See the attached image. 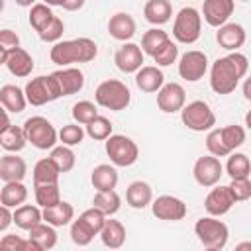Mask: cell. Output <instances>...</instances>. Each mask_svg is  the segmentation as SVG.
<instances>
[{"mask_svg": "<svg viewBox=\"0 0 251 251\" xmlns=\"http://www.w3.org/2000/svg\"><path fill=\"white\" fill-rule=\"evenodd\" d=\"M249 61L243 53L231 51L226 57H220L210 67V86L216 94H231L239 80L247 75Z\"/></svg>", "mask_w": 251, "mask_h": 251, "instance_id": "1", "label": "cell"}, {"mask_svg": "<svg viewBox=\"0 0 251 251\" xmlns=\"http://www.w3.org/2000/svg\"><path fill=\"white\" fill-rule=\"evenodd\" d=\"M96 55H98V45L90 37L57 41L49 51L51 61L61 67H69L73 63H90L96 59Z\"/></svg>", "mask_w": 251, "mask_h": 251, "instance_id": "2", "label": "cell"}, {"mask_svg": "<svg viewBox=\"0 0 251 251\" xmlns=\"http://www.w3.org/2000/svg\"><path fill=\"white\" fill-rule=\"evenodd\" d=\"M94 100L98 106L112 110V112H122L129 106L131 102V92L127 88L126 82L118 80V78H108L104 82H100L96 86L94 92Z\"/></svg>", "mask_w": 251, "mask_h": 251, "instance_id": "3", "label": "cell"}, {"mask_svg": "<svg viewBox=\"0 0 251 251\" xmlns=\"http://www.w3.org/2000/svg\"><path fill=\"white\" fill-rule=\"evenodd\" d=\"M194 233L198 241L210 249V251H220L227 245L229 239V229L222 220H216V216H204L194 224Z\"/></svg>", "mask_w": 251, "mask_h": 251, "instance_id": "4", "label": "cell"}, {"mask_svg": "<svg viewBox=\"0 0 251 251\" xmlns=\"http://www.w3.org/2000/svg\"><path fill=\"white\" fill-rule=\"evenodd\" d=\"M200 33H202V14L192 6L180 8L178 14L175 16L173 37L178 43L192 45L200 39Z\"/></svg>", "mask_w": 251, "mask_h": 251, "instance_id": "5", "label": "cell"}, {"mask_svg": "<svg viewBox=\"0 0 251 251\" xmlns=\"http://www.w3.org/2000/svg\"><path fill=\"white\" fill-rule=\"evenodd\" d=\"M24 131L27 137V143H31L35 149L47 151L53 149L59 141V131L53 127V124L43 116H31L24 122Z\"/></svg>", "mask_w": 251, "mask_h": 251, "instance_id": "6", "label": "cell"}, {"mask_svg": "<svg viewBox=\"0 0 251 251\" xmlns=\"http://www.w3.org/2000/svg\"><path fill=\"white\" fill-rule=\"evenodd\" d=\"M104 147H106V155L110 157L112 165H116V167H131L139 157L137 143L127 135L112 133L106 139Z\"/></svg>", "mask_w": 251, "mask_h": 251, "instance_id": "7", "label": "cell"}, {"mask_svg": "<svg viewBox=\"0 0 251 251\" xmlns=\"http://www.w3.org/2000/svg\"><path fill=\"white\" fill-rule=\"evenodd\" d=\"M24 90H25V98L31 106H43V104H49L63 96L53 75H39V76L27 80Z\"/></svg>", "mask_w": 251, "mask_h": 251, "instance_id": "8", "label": "cell"}, {"mask_svg": "<svg viewBox=\"0 0 251 251\" xmlns=\"http://www.w3.org/2000/svg\"><path fill=\"white\" fill-rule=\"evenodd\" d=\"M182 124L192 131H210L216 126V114L204 100H192L180 110Z\"/></svg>", "mask_w": 251, "mask_h": 251, "instance_id": "9", "label": "cell"}, {"mask_svg": "<svg viewBox=\"0 0 251 251\" xmlns=\"http://www.w3.org/2000/svg\"><path fill=\"white\" fill-rule=\"evenodd\" d=\"M192 175H194V180L204 186V188H210V186H216L224 175V165L220 163V157L216 155H204V157H198L194 167H192Z\"/></svg>", "mask_w": 251, "mask_h": 251, "instance_id": "10", "label": "cell"}, {"mask_svg": "<svg viewBox=\"0 0 251 251\" xmlns=\"http://www.w3.org/2000/svg\"><path fill=\"white\" fill-rule=\"evenodd\" d=\"M208 71V57L204 51L192 49L180 55L178 59V75L180 78L188 80V82H196L200 80Z\"/></svg>", "mask_w": 251, "mask_h": 251, "instance_id": "11", "label": "cell"}, {"mask_svg": "<svg viewBox=\"0 0 251 251\" xmlns=\"http://www.w3.org/2000/svg\"><path fill=\"white\" fill-rule=\"evenodd\" d=\"M151 212L157 220L178 222V220H184V216H186V204H184V200H180L173 194H163L151 202Z\"/></svg>", "mask_w": 251, "mask_h": 251, "instance_id": "12", "label": "cell"}, {"mask_svg": "<svg viewBox=\"0 0 251 251\" xmlns=\"http://www.w3.org/2000/svg\"><path fill=\"white\" fill-rule=\"evenodd\" d=\"M184 104H186V92H184L182 84H178V82H167L157 92V106L165 114L180 112L184 108Z\"/></svg>", "mask_w": 251, "mask_h": 251, "instance_id": "13", "label": "cell"}, {"mask_svg": "<svg viewBox=\"0 0 251 251\" xmlns=\"http://www.w3.org/2000/svg\"><path fill=\"white\" fill-rule=\"evenodd\" d=\"M114 63L116 67L129 75V73H137L141 67H143V49L141 45L137 43H131V41H126L114 55Z\"/></svg>", "mask_w": 251, "mask_h": 251, "instance_id": "14", "label": "cell"}, {"mask_svg": "<svg viewBox=\"0 0 251 251\" xmlns=\"http://www.w3.org/2000/svg\"><path fill=\"white\" fill-rule=\"evenodd\" d=\"M235 10V2L233 0H204L202 4V18L208 25L212 27H220L224 24H227V20L231 18Z\"/></svg>", "mask_w": 251, "mask_h": 251, "instance_id": "15", "label": "cell"}, {"mask_svg": "<svg viewBox=\"0 0 251 251\" xmlns=\"http://www.w3.org/2000/svg\"><path fill=\"white\" fill-rule=\"evenodd\" d=\"M233 204H235V200H233V196H231L229 186H216V188H212V190L206 194V198H204V210H206L210 216H216V218L227 214Z\"/></svg>", "mask_w": 251, "mask_h": 251, "instance_id": "16", "label": "cell"}, {"mask_svg": "<svg viewBox=\"0 0 251 251\" xmlns=\"http://www.w3.org/2000/svg\"><path fill=\"white\" fill-rule=\"evenodd\" d=\"M245 39H247V33H245V29H243L241 24L227 22V24L220 25L218 31H216V41L226 51H237L239 47H243Z\"/></svg>", "mask_w": 251, "mask_h": 251, "instance_id": "17", "label": "cell"}, {"mask_svg": "<svg viewBox=\"0 0 251 251\" xmlns=\"http://www.w3.org/2000/svg\"><path fill=\"white\" fill-rule=\"evenodd\" d=\"M61 88V94L63 96H71V94H76L82 90L84 86V75L80 69L76 67H63L55 73H51Z\"/></svg>", "mask_w": 251, "mask_h": 251, "instance_id": "18", "label": "cell"}, {"mask_svg": "<svg viewBox=\"0 0 251 251\" xmlns=\"http://www.w3.org/2000/svg\"><path fill=\"white\" fill-rule=\"evenodd\" d=\"M135 20L127 12H118L108 20V33L118 41H129L135 35Z\"/></svg>", "mask_w": 251, "mask_h": 251, "instance_id": "19", "label": "cell"}, {"mask_svg": "<svg viewBox=\"0 0 251 251\" xmlns=\"http://www.w3.org/2000/svg\"><path fill=\"white\" fill-rule=\"evenodd\" d=\"M135 84L143 92H159L165 84V75L157 65H145L135 73Z\"/></svg>", "mask_w": 251, "mask_h": 251, "instance_id": "20", "label": "cell"}, {"mask_svg": "<svg viewBox=\"0 0 251 251\" xmlns=\"http://www.w3.org/2000/svg\"><path fill=\"white\" fill-rule=\"evenodd\" d=\"M4 65H6L8 71H10L14 76H18V78H25V76H29L31 71H33V59H31V55H29L25 49H22V47L10 51L8 57L4 59Z\"/></svg>", "mask_w": 251, "mask_h": 251, "instance_id": "21", "label": "cell"}, {"mask_svg": "<svg viewBox=\"0 0 251 251\" xmlns=\"http://www.w3.org/2000/svg\"><path fill=\"white\" fill-rule=\"evenodd\" d=\"M27 173V165L22 157H18L16 153H8L0 159V178L4 182L10 180H24Z\"/></svg>", "mask_w": 251, "mask_h": 251, "instance_id": "22", "label": "cell"}, {"mask_svg": "<svg viewBox=\"0 0 251 251\" xmlns=\"http://www.w3.org/2000/svg\"><path fill=\"white\" fill-rule=\"evenodd\" d=\"M126 202L135 208V210H143L145 206H149L153 202V190L145 180H133L129 182L127 190H126Z\"/></svg>", "mask_w": 251, "mask_h": 251, "instance_id": "23", "label": "cell"}, {"mask_svg": "<svg viewBox=\"0 0 251 251\" xmlns=\"http://www.w3.org/2000/svg\"><path fill=\"white\" fill-rule=\"evenodd\" d=\"M0 102L4 110L14 112V114H20L25 108V104H29L25 98V90L16 84H4L0 88Z\"/></svg>", "mask_w": 251, "mask_h": 251, "instance_id": "24", "label": "cell"}, {"mask_svg": "<svg viewBox=\"0 0 251 251\" xmlns=\"http://www.w3.org/2000/svg\"><path fill=\"white\" fill-rule=\"evenodd\" d=\"M120 176H118V171H116V165H96L92 169V175H90V182L96 190H114L116 184H118Z\"/></svg>", "mask_w": 251, "mask_h": 251, "instance_id": "25", "label": "cell"}, {"mask_svg": "<svg viewBox=\"0 0 251 251\" xmlns=\"http://www.w3.org/2000/svg\"><path fill=\"white\" fill-rule=\"evenodd\" d=\"M73 220H75V208L71 202L61 200L59 204H55L51 208H43V222H47L55 227L69 226Z\"/></svg>", "mask_w": 251, "mask_h": 251, "instance_id": "26", "label": "cell"}, {"mask_svg": "<svg viewBox=\"0 0 251 251\" xmlns=\"http://www.w3.org/2000/svg\"><path fill=\"white\" fill-rule=\"evenodd\" d=\"M143 16L153 25H163L173 16V6L169 0H147L143 6Z\"/></svg>", "mask_w": 251, "mask_h": 251, "instance_id": "27", "label": "cell"}, {"mask_svg": "<svg viewBox=\"0 0 251 251\" xmlns=\"http://www.w3.org/2000/svg\"><path fill=\"white\" fill-rule=\"evenodd\" d=\"M27 143V137H25V131H24V126H8L4 129H0V145L4 151L8 153H18L25 147Z\"/></svg>", "mask_w": 251, "mask_h": 251, "instance_id": "28", "label": "cell"}, {"mask_svg": "<svg viewBox=\"0 0 251 251\" xmlns=\"http://www.w3.org/2000/svg\"><path fill=\"white\" fill-rule=\"evenodd\" d=\"M31 176H33V184H53V182H59L61 169L51 157H43L35 163Z\"/></svg>", "mask_w": 251, "mask_h": 251, "instance_id": "29", "label": "cell"}, {"mask_svg": "<svg viewBox=\"0 0 251 251\" xmlns=\"http://www.w3.org/2000/svg\"><path fill=\"white\" fill-rule=\"evenodd\" d=\"M27 200V188L22 180H10L4 182L2 190H0V204L10 206V208H18Z\"/></svg>", "mask_w": 251, "mask_h": 251, "instance_id": "30", "label": "cell"}, {"mask_svg": "<svg viewBox=\"0 0 251 251\" xmlns=\"http://www.w3.org/2000/svg\"><path fill=\"white\" fill-rule=\"evenodd\" d=\"M41 206H31V204H22L14 210V224L20 229L29 231L33 226L43 222V212L39 210Z\"/></svg>", "mask_w": 251, "mask_h": 251, "instance_id": "31", "label": "cell"}, {"mask_svg": "<svg viewBox=\"0 0 251 251\" xmlns=\"http://www.w3.org/2000/svg\"><path fill=\"white\" fill-rule=\"evenodd\" d=\"M100 239L106 247L110 249H120L126 243V227L122 222L118 220H106L102 231H100Z\"/></svg>", "mask_w": 251, "mask_h": 251, "instance_id": "32", "label": "cell"}, {"mask_svg": "<svg viewBox=\"0 0 251 251\" xmlns=\"http://www.w3.org/2000/svg\"><path fill=\"white\" fill-rule=\"evenodd\" d=\"M29 237L41 247V251H47V249H53L57 245V231H55V226L47 224V222H39L37 226H33L29 229Z\"/></svg>", "mask_w": 251, "mask_h": 251, "instance_id": "33", "label": "cell"}, {"mask_svg": "<svg viewBox=\"0 0 251 251\" xmlns=\"http://www.w3.org/2000/svg\"><path fill=\"white\" fill-rule=\"evenodd\" d=\"M92 206L102 210L106 216H114L122 206V198L116 190H96L92 198Z\"/></svg>", "mask_w": 251, "mask_h": 251, "instance_id": "34", "label": "cell"}, {"mask_svg": "<svg viewBox=\"0 0 251 251\" xmlns=\"http://www.w3.org/2000/svg\"><path fill=\"white\" fill-rule=\"evenodd\" d=\"M169 39H171V37H169L167 31H163L161 27H151V29H147V31L143 33V37H141V49H143V53H147L149 57H155V53H157Z\"/></svg>", "mask_w": 251, "mask_h": 251, "instance_id": "35", "label": "cell"}, {"mask_svg": "<svg viewBox=\"0 0 251 251\" xmlns=\"http://www.w3.org/2000/svg\"><path fill=\"white\" fill-rule=\"evenodd\" d=\"M226 173L229 175V178H241V176H249L251 175V161L245 153H229L227 155V163H226Z\"/></svg>", "mask_w": 251, "mask_h": 251, "instance_id": "36", "label": "cell"}, {"mask_svg": "<svg viewBox=\"0 0 251 251\" xmlns=\"http://www.w3.org/2000/svg\"><path fill=\"white\" fill-rule=\"evenodd\" d=\"M33 188H35V202H37V206L51 208V206L61 202L59 182H53V184H33Z\"/></svg>", "mask_w": 251, "mask_h": 251, "instance_id": "37", "label": "cell"}, {"mask_svg": "<svg viewBox=\"0 0 251 251\" xmlns=\"http://www.w3.org/2000/svg\"><path fill=\"white\" fill-rule=\"evenodd\" d=\"M55 18L53 10L49 4H33L31 10H29V25L39 33L41 29H45L49 25V22Z\"/></svg>", "mask_w": 251, "mask_h": 251, "instance_id": "38", "label": "cell"}, {"mask_svg": "<svg viewBox=\"0 0 251 251\" xmlns=\"http://www.w3.org/2000/svg\"><path fill=\"white\" fill-rule=\"evenodd\" d=\"M49 157L57 163V167L61 169V173H69V171H73V167H75V163H76V155H75V151L69 147V145H55L53 149H51V153H49Z\"/></svg>", "mask_w": 251, "mask_h": 251, "instance_id": "39", "label": "cell"}, {"mask_svg": "<svg viewBox=\"0 0 251 251\" xmlns=\"http://www.w3.org/2000/svg\"><path fill=\"white\" fill-rule=\"evenodd\" d=\"M112 122L106 118V116H96L90 124H86V135L96 139V141H106L110 135H112Z\"/></svg>", "mask_w": 251, "mask_h": 251, "instance_id": "40", "label": "cell"}, {"mask_svg": "<svg viewBox=\"0 0 251 251\" xmlns=\"http://www.w3.org/2000/svg\"><path fill=\"white\" fill-rule=\"evenodd\" d=\"M220 135H222L226 147L229 149V153H233L237 147H241L245 143V129L241 126H235V124L220 127Z\"/></svg>", "mask_w": 251, "mask_h": 251, "instance_id": "41", "label": "cell"}, {"mask_svg": "<svg viewBox=\"0 0 251 251\" xmlns=\"http://www.w3.org/2000/svg\"><path fill=\"white\" fill-rule=\"evenodd\" d=\"M0 249L4 251H41V247L31 239H22L20 235H4L0 239Z\"/></svg>", "mask_w": 251, "mask_h": 251, "instance_id": "42", "label": "cell"}, {"mask_svg": "<svg viewBox=\"0 0 251 251\" xmlns=\"http://www.w3.org/2000/svg\"><path fill=\"white\" fill-rule=\"evenodd\" d=\"M86 135V129H82V124H67L59 129V141L63 145H69V147H75V145H80L82 139Z\"/></svg>", "mask_w": 251, "mask_h": 251, "instance_id": "43", "label": "cell"}, {"mask_svg": "<svg viewBox=\"0 0 251 251\" xmlns=\"http://www.w3.org/2000/svg\"><path fill=\"white\" fill-rule=\"evenodd\" d=\"M106 218H108V216H106L102 210H98L96 206L84 210V212L78 216V220H80L94 235H100V231H102V227H104V224H106Z\"/></svg>", "mask_w": 251, "mask_h": 251, "instance_id": "44", "label": "cell"}, {"mask_svg": "<svg viewBox=\"0 0 251 251\" xmlns=\"http://www.w3.org/2000/svg\"><path fill=\"white\" fill-rule=\"evenodd\" d=\"M71 116H73V120H75L76 124L86 126V124H90V122L98 116V110H96L94 102H90V100H80V102H76V104L73 106Z\"/></svg>", "mask_w": 251, "mask_h": 251, "instance_id": "45", "label": "cell"}, {"mask_svg": "<svg viewBox=\"0 0 251 251\" xmlns=\"http://www.w3.org/2000/svg\"><path fill=\"white\" fill-rule=\"evenodd\" d=\"M176 59H178V47H176V43L173 39H169L153 57L157 67H169V65L176 63Z\"/></svg>", "mask_w": 251, "mask_h": 251, "instance_id": "46", "label": "cell"}, {"mask_svg": "<svg viewBox=\"0 0 251 251\" xmlns=\"http://www.w3.org/2000/svg\"><path fill=\"white\" fill-rule=\"evenodd\" d=\"M206 149L208 153L216 155V157H227L229 155V149L226 147L222 135H220V127H212L206 135Z\"/></svg>", "mask_w": 251, "mask_h": 251, "instance_id": "47", "label": "cell"}, {"mask_svg": "<svg viewBox=\"0 0 251 251\" xmlns=\"http://www.w3.org/2000/svg\"><path fill=\"white\" fill-rule=\"evenodd\" d=\"M71 239H73L75 245L84 247V245H88V243L94 239V233L76 218V220L71 222Z\"/></svg>", "mask_w": 251, "mask_h": 251, "instance_id": "48", "label": "cell"}, {"mask_svg": "<svg viewBox=\"0 0 251 251\" xmlns=\"http://www.w3.org/2000/svg\"><path fill=\"white\" fill-rule=\"evenodd\" d=\"M231 190V196L235 202H245L251 198V178L249 176H241V178H231V182L227 184Z\"/></svg>", "mask_w": 251, "mask_h": 251, "instance_id": "49", "label": "cell"}, {"mask_svg": "<svg viewBox=\"0 0 251 251\" xmlns=\"http://www.w3.org/2000/svg\"><path fill=\"white\" fill-rule=\"evenodd\" d=\"M63 31H65V24H63V20H61L59 16H55V18L49 22V25L39 31V37H41V41H45V43H57V41H61Z\"/></svg>", "mask_w": 251, "mask_h": 251, "instance_id": "50", "label": "cell"}, {"mask_svg": "<svg viewBox=\"0 0 251 251\" xmlns=\"http://www.w3.org/2000/svg\"><path fill=\"white\" fill-rule=\"evenodd\" d=\"M20 47V37L16 31L12 29H2L0 31V61L4 63V59L8 57L10 51Z\"/></svg>", "mask_w": 251, "mask_h": 251, "instance_id": "51", "label": "cell"}, {"mask_svg": "<svg viewBox=\"0 0 251 251\" xmlns=\"http://www.w3.org/2000/svg\"><path fill=\"white\" fill-rule=\"evenodd\" d=\"M14 222V212L10 210V206H0V231H6L8 226Z\"/></svg>", "mask_w": 251, "mask_h": 251, "instance_id": "52", "label": "cell"}, {"mask_svg": "<svg viewBox=\"0 0 251 251\" xmlns=\"http://www.w3.org/2000/svg\"><path fill=\"white\" fill-rule=\"evenodd\" d=\"M84 2H86V0H65V2H63V8H65L67 12H76V10H80V8L84 6Z\"/></svg>", "mask_w": 251, "mask_h": 251, "instance_id": "53", "label": "cell"}, {"mask_svg": "<svg viewBox=\"0 0 251 251\" xmlns=\"http://www.w3.org/2000/svg\"><path fill=\"white\" fill-rule=\"evenodd\" d=\"M243 96H245V100L251 102V76H247L243 82Z\"/></svg>", "mask_w": 251, "mask_h": 251, "instance_id": "54", "label": "cell"}, {"mask_svg": "<svg viewBox=\"0 0 251 251\" xmlns=\"http://www.w3.org/2000/svg\"><path fill=\"white\" fill-rule=\"evenodd\" d=\"M18 6H22V8H31L33 4H35V0H14Z\"/></svg>", "mask_w": 251, "mask_h": 251, "instance_id": "55", "label": "cell"}, {"mask_svg": "<svg viewBox=\"0 0 251 251\" xmlns=\"http://www.w3.org/2000/svg\"><path fill=\"white\" fill-rule=\"evenodd\" d=\"M235 249H237V251H245V249H247V251H251V241H243V243H237V245H235Z\"/></svg>", "mask_w": 251, "mask_h": 251, "instance_id": "56", "label": "cell"}, {"mask_svg": "<svg viewBox=\"0 0 251 251\" xmlns=\"http://www.w3.org/2000/svg\"><path fill=\"white\" fill-rule=\"evenodd\" d=\"M43 2H45V4H49V6L53 8V6H63V2H65V0H43Z\"/></svg>", "mask_w": 251, "mask_h": 251, "instance_id": "57", "label": "cell"}, {"mask_svg": "<svg viewBox=\"0 0 251 251\" xmlns=\"http://www.w3.org/2000/svg\"><path fill=\"white\" fill-rule=\"evenodd\" d=\"M245 126H247V129H251V110L245 114Z\"/></svg>", "mask_w": 251, "mask_h": 251, "instance_id": "58", "label": "cell"}, {"mask_svg": "<svg viewBox=\"0 0 251 251\" xmlns=\"http://www.w3.org/2000/svg\"><path fill=\"white\" fill-rule=\"evenodd\" d=\"M241 2H247V0H241Z\"/></svg>", "mask_w": 251, "mask_h": 251, "instance_id": "59", "label": "cell"}]
</instances>
